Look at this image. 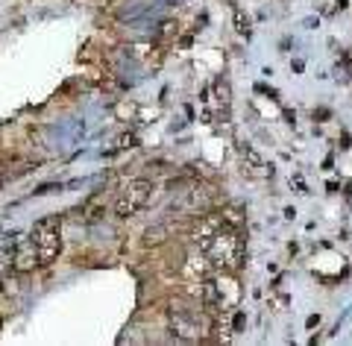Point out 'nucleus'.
I'll use <instances>...</instances> for the list:
<instances>
[{
	"mask_svg": "<svg viewBox=\"0 0 352 346\" xmlns=\"http://www.w3.org/2000/svg\"><path fill=\"white\" fill-rule=\"evenodd\" d=\"M303 68H305L303 59H294V62H291V70H294V73H303Z\"/></svg>",
	"mask_w": 352,
	"mask_h": 346,
	"instance_id": "10",
	"label": "nucleus"
},
{
	"mask_svg": "<svg viewBox=\"0 0 352 346\" xmlns=\"http://www.w3.org/2000/svg\"><path fill=\"white\" fill-rule=\"evenodd\" d=\"M235 23H238V29H241V32H247V35H250V21L244 18V12H235Z\"/></svg>",
	"mask_w": 352,
	"mask_h": 346,
	"instance_id": "6",
	"label": "nucleus"
},
{
	"mask_svg": "<svg viewBox=\"0 0 352 346\" xmlns=\"http://www.w3.org/2000/svg\"><path fill=\"white\" fill-rule=\"evenodd\" d=\"M35 264H38V250H35V244L26 238L23 244H18V247H15L12 267H15L18 273H29V270H35Z\"/></svg>",
	"mask_w": 352,
	"mask_h": 346,
	"instance_id": "4",
	"label": "nucleus"
},
{
	"mask_svg": "<svg viewBox=\"0 0 352 346\" xmlns=\"http://www.w3.org/2000/svg\"><path fill=\"white\" fill-rule=\"evenodd\" d=\"M335 79L338 82H350V59H344V62H338V68H335Z\"/></svg>",
	"mask_w": 352,
	"mask_h": 346,
	"instance_id": "5",
	"label": "nucleus"
},
{
	"mask_svg": "<svg viewBox=\"0 0 352 346\" xmlns=\"http://www.w3.org/2000/svg\"><path fill=\"white\" fill-rule=\"evenodd\" d=\"M59 229H62V217H59V214L35 220L29 241H32L35 250H38V264H53L56 255L62 253V235H59Z\"/></svg>",
	"mask_w": 352,
	"mask_h": 346,
	"instance_id": "1",
	"label": "nucleus"
},
{
	"mask_svg": "<svg viewBox=\"0 0 352 346\" xmlns=\"http://www.w3.org/2000/svg\"><path fill=\"white\" fill-rule=\"evenodd\" d=\"M329 117H332V112H329V109H314V120H320V123H323V120H329Z\"/></svg>",
	"mask_w": 352,
	"mask_h": 346,
	"instance_id": "7",
	"label": "nucleus"
},
{
	"mask_svg": "<svg viewBox=\"0 0 352 346\" xmlns=\"http://www.w3.org/2000/svg\"><path fill=\"white\" fill-rule=\"evenodd\" d=\"M150 194H153V182H147V179L129 182V185L120 188L117 197H115V214H117V217H132L138 208H144V206L150 203Z\"/></svg>",
	"mask_w": 352,
	"mask_h": 346,
	"instance_id": "2",
	"label": "nucleus"
},
{
	"mask_svg": "<svg viewBox=\"0 0 352 346\" xmlns=\"http://www.w3.org/2000/svg\"><path fill=\"white\" fill-rule=\"evenodd\" d=\"M244 323H247V314H244V311H238V314H235V332H241V329H244Z\"/></svg>",
	"mask_w": 352,
	"mask_h": 346,
	"instance_id": "9",
	"label": "nucleus"
},
{
	"mask_svg": "<svg viewBox=\"0 0 352 346\" xmlns=\"http://www.w3.org/2000/svg\"><path fill=\"white\" fill-rule=\"evenodd\" d=\"M317 23H320V21H317V18H305V21H303V26H305V29H314V26H317Z\"/></svg>",
	"mask_w": 352,
	"mask_h": 346,
	"instance_id": "11",
	"label": "nucleus"
},
{
	"mask_svg": "<svg viewBox=\"0 0 352 346\" xmlns=\"http://www.w3.org/2000/svg\"><path fill=\"white\" fill-rule=\"evenodd\" d=\"M162 241V229H150L147 232V244H159Z\"/></svg>",
	"mask_w": 352,
	"mask_h": 346,
	"instance_id": "8",
	"label": "nucleus"
},
{
	"mask_svg": "<svg viewBox=\"0 0 352 346\" xmlns=\"http://www.w3.org/2000/svg\"><path fill=\"white\" fill-rule=\"evenodd\" d=\"M170 329H173V335H179V338H185V341H197V338L206 335L209 320H206V314H203L200 308H185V305H179V308L170 311Z\"/></svg>",
	"mask_w": 352,
	"mask_h": 346,
	"instance_id": "3",
	"label": "nucleus"
}]
</instances>
